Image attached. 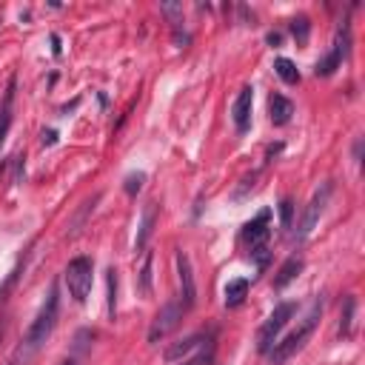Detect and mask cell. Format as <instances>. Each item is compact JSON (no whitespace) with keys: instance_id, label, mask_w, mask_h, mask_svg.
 Masks as SVG:
<instances>
[{"instance_id":"cell-1","label":"cell","mask_w":365,"mask_h":365,"mask_svg":"<svg viewBox=\"0 0 365 365\" xmlns=\"http://www.w3.org/2000/svg\"><path fill=\"white\" fill-rule=\"evenodd\" d=\"M57 308H60L57 282H51V288H48V297L43 299V305H40V311H37L34 322L29 325V331H26V339H23V345H20L17 356L29 359L34 351H40V345H43V342L51 336V331H54V325H57Z\"/></svg>"},{"instance_id":"cell-2","label":"cell","mask_w":365,"mask_h":365,"mask_svg":"<svg viewBox=\"0 0 365 365\" xmlns=\"http://www.w3.org/2000/svg\"><path fill=\"white\" fill-rule=\"evenodd\" d=\"M319 317H322V297H317V299L311 302V308L305 311V317L299 319V325H297L282 342H274V348L268 351V354H271V365H282L285 359H291V356L308 342V336L314 334Z\"/></svg>"},{"instance_id":"cell-3","label":"cell","mask_w":365,"mask_h":365,"mask_svg":"<svg viewBox=\"0 0 365 365\" xmlns=\"http://www.w3.org/2000/svg\"><path fill=\"white\" fill-rule=\"evenodd\" d=\"M63 279H66V288H68L71 299L74 302H86L88 294H91V282H94V262L88 257H74L66 265Z\"/></svg>"},{"instance_id":"cell-4","label":"cell","mask_w":365,"mask_h":365,"mask_svg":"<svg viewBox=\"0 0 365 365\" xmlns=\"http://www.w3.org/2000/svg\"><path fill=\"white\" fill-rule=\"evenodd\" d=\"M294 314H297V302H279V305L271 311V317H268V319L262 322V328L257 331V351H259V354H268V351L274 348L279 331L291 322Z\"/></svg>"},{"instance_id":"cell-5","label":"cell","mask_w":365,"mask_h":365,"mask_svg":"<svg viewBox=\"0 0 365 365\" xmlns=\"http://www.w3.org/2000/svg\"><path fill=\"white\" fill-rule=\"evenodd\" d=\"M348 51H351V23L342 20V26L336 29V37H334L331 51L317 63V77H331L342 66V60L348 57Z\"/></svg>"},{"instance_id":"cell-6","label":"cell","mask_w":365,"mask_h":365,"mask_svg":"<svg viewBox=\"0 0 365 365\" xmlns=\"http://www.w3.org/2000/svg\"><path fill=\"white\" fill-rule=\"evenodd\" d=\"M331 191H334V185L331 182H322L317 191H314V197H311V202L305 205V214H302V220H299V225H297V242H305L308 240V234L317 228V222H319V217H322V211H325V205H328V200H331Z\"/></svg>"},{"instance_id":"cell-7","label":"cell","mask_w":365,"mask_h":365,"mask_svg":"<svg viewBox=\"0 0 365 365\" xmlns=\"http://www.w3.org/2000/svg\"><path fill=\"white\" fill-rule=\"evenodd\" d=\"M182 302L180 299H168L160 311H157V317H154V322H151V328H148V342H160V339H165L177 325H180V319H182Z\"/></svg>"},{"instance_id":"cell-8","label":"cell","mask_w":365,"mask_h":365,"mask_svg":"<svg viewBox=\"0 0 365 365\" xmlns=\"http://www.w3.org/2000/svg\"><path fill=\"white\" fill-rule=\"evenodd\" d=\"M268 222H271V211H268V208H262V211H259L254 220H248V222L242 225V240L248 242V248H251V251H257V248H265V242H268V234H271Z\"/></svg>"},{"instance_id":"cell-9","label":"cell","mask_w":365,"mask_h":365,"mask_svg":"<svg viewBox=\"0 0 365 365\" xmlns=\"http://www.w3.org/2000/svg\"><path fill=\"white\" fill-rule=\"evenodd\" d=\"M177 274H180V302L182 308H191L194 299H197V285H194V271H191V259L185 251H177Z\"/></svg>"},{"instance_id":"cell-10","label":"cell","mask_w":365,"mask_h":365,"mask_svg":"<svg viewBox=\"0 0 365 365\" xmlns=\"http://www.w3.org/2000/svg\"><path fill=\"white\" fill-rule=\"evenodd\" d=\"M251 103H254V88L251 86H242L237 100H234V108H231V117H234V128L240 134H245L251 128Z\"/></svg>"},{"instance_id":"cell-11","label":"cell","mask_w":365,"mask_h":365,"mask_svg":"<svg viewBox=\"0 0 365 365\" xmlns=\"http://www.w3.org/2000/svg\"><path fill=\"white\" fill-rule=\"evenodd\" d=\"M154 222H157V202H145L143 208V220H140V231H137V240H134V251H145V242L154 231Z\"/></svg>"},{"instance_id":"cell-12","label":"cell","mask_w":365,"mask_h":365,"mask_svg":"<svg viewBox=\"0 0 365 365\" xmlns=\"http://www.w3.org/2000/svg\"><path fill=\"white\" fill-rule=\"evenodd\" d=\"M14 86L17 80L11 77L9 86H6V94H3V103H0V145L6 143V134L11 128V111H14Z\"/></svg>"},{"instance_id":"cell-13","label":"cell","mask_w":365,"mask_h":365,"mask_svg":"<svg viewBox=\"0 0 365 365\" xmlns=\"http://www.w3.org/2000/svg\"><path fill=\"white\" fill-rule=\"evenodd\" d=\"M268 114H271L274 125H285L291 120V114H294V103L288 97H282V94H271L268 97Z\"/></svg>"},{"instance_id":"cell-14","label":"cell","mask_w":365,"mask_h":365,"mask_svg":"<svg viewBox=\"0 0 365 365\" xmlns=\"http://www.w3.org/2000/svg\"><path fill=\"white\" fill-rule=\"evenodd\" d=\"M302 257L299 254H294V257H288L282 265H279V271H277V277H274V291H282L288 282H294L297 279V274L302 271Z\"/></svg>"},{"instance_id":"cell-15","label":"cell","mask_w":365,"mask_h":365,"mask_svg":"<svg viewBox=\"0 0 365 365\" xmlns=\"http://www.w3.org/2000/svg\"><path fill=\"white\" fill-rule=\"evenodd\" d=\"M202 334H191V336H185V339H180V342H174V345H168L165 348V362H177V359H182V356H188L191 351H197L200 345H202Z\"/></svg>"},{"instance_id":"cell-16","label":"cell","mask_w":365,"mask_h":365,"mask_svg":"<svg viewBox=\"0 0 365 365\" xmlns=\"http://www.w3.org/2000/svg\"><path fill=\"white\" fill-rule=\"evenodd\" d=\"M248 297V279H231L225 285V308H237Z\"/></svg>"},{"instance_id":"cell-17","label":"cell","mask_w":365,"mask_h":365,"mask_svg":"<svg viewBox=\"0 0 365 365\" xmlns=\"http://www.w3.org/2000/svg\"><path fill=\"white\" fill-rule=\"evenodd\" d=\"M274 71H277V77H279L282 83H288V86L299 83V71H297V66H294L288 57H277V60H274Z\"/></svg>"},{"instance_id":"cell-18","label":"cell","mask_w":365,"mask_h":365,"mask_svg":"<svg viewBox=\"0 0 365 365\" xmlns=\"http://www.w3.org/2000/svg\"><path fill=\"white\" fill-rule=\"evenodd\" d=\"M151 262H154V257H151V251H145L143 254V268L137 274V291H140V297H148L151 294Z\"/></svg>"},{"instance_id":"cell-19","label":"cell","mask_w":365,"mask_h":365,"mask_svg":"<svg viewBox=\"0 0 365 365\" xmlns=\"http://www.w3.org/2000/svg\"><path fill=\"white\" fill-rule=\"evenodd\" d=\"M354 311H356V299L354 297H345L342 302V314H339V336H351V328H354Z\"/></svg>"},{"instance_id":"cell-20","label":"cell","mask_w":365,"mask_h":365,"mask_svg":"<svg viewBox=\"0 0 365 365\" xmlns=\"http://www.w3.org/2000/svg\"><path fill=\"white\" fill-rule=\"evenodd\" d=\"M308 31H311L308 17H294V20H291V34H294L297 46H305V43H308Z\"/></svg>"},{"instance_id":"cell-21","label":"cell","mask_w":365,"mask_h":365,"mask_svg":"<svg viewBox=\"0 0 365 365\" xmlns=\"http://www.w3.org/2000/svg\"><path fill=\"white\" fill-rule=\"evenodd\" d=\"M106 282H108V317L114 319V314H117V271L114 268H108Z\"/></svg>"},{"instance_id":"cell-22","label":"cell","mask_w":365,"mask_h":365,"mask_svg":"<svg viewBox=\"0 0 365 365\" xmlns=\"http://www.w3.org/2000/svg\"><path fill=\"white\" fill-rule=\"evenodd\" d=\"M143 182H145V174H143V171L128 174V177H125V194H131V197H134V194L143 188Z\"/></svg>"},{"instance_id":"cell-23","label":"cell","mask_w":365,"mask_h":365,"mask_svg":"<svg viewBox=\"0 0 365 365\" xmlns=\"http://www.w3.org/2000/svg\"><path fill=\"white\" fill-rule=\"evenodd\" d=\"M279 220H282V228H291V220H294V202L285 197L279 202Z\"/></svg>"},{"instance_id":"cell-24","label":"cell","mask_w":365,"mask_h":365,"mask_svg":"<svg viewBox=\"0 0 365 365\" xmlns=\"http://www.w3.org/2000/svg\"><path fill=\"white\" fill-rule=\"evenodd\" d=\"M208 359H211V351H202V354H197V356H191L185 365H208Z\"/></svg>"},{"instance_id":"cell-25","label":"cell","mask_w":365,"mask_h":365,"mask_svg":"<svg viewBox=\"0 0 365 365\" xmlns=\"http://www.w3.org/2000/svg\"><path fill=\"white\" fill-rule=\"evenodd\" d=\"M268 43H271V46H277V43H279V34H277V31H274V34H268Z\"/></svg>"},{"instance_id":"cell-26","label":"cell","mask_w":365,"mask_h":365,"mask_svg":"<svg viewBox=\"0 0 365 365\" xmlns=\"http://www.w3.org/2000/svg\"><path fill=\"white\" fill-rule=\"evenodd\" d=\"M57 365H77V359H71V356H68V359H60Z\"/></svg>"},{"instance_id":"cell-27","label":"cell","mask_w":365,"mask_h":365,"mask_svg":"<svg viewBox=\"0 0 365 365\" xmlns=\"http://www.w3.org/2000/svg\"><path fill=\"white\" fill-rule=\"evenodd\" d=\"M0 336H3V325H0Z\"/></svg>"}]
</instances>
